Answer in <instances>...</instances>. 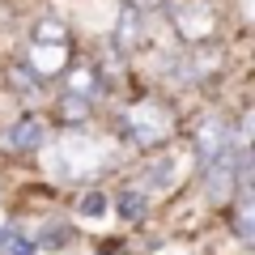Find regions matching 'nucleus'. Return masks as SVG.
Wrapping results in <instances>:
<instances>
[{
  "instance_id": "f257e3e1",
  "label": "nucleus",
  "mask_w": 255,
  "mask_h": 255,
  "mask_svg": "<svg viewBox=\"0 0 255 255\" xmlns=\"http://www.w3.org/2000/svg\"><path fill=\"white\" fill-rule=\"evenodd\" d=\"M47 174L60 183H81V179H94V174L102 170V162H107V153H102L98 140H90L81 132V128H68V132H60V136L47 145Z\"/></svg>"
},
{
  "instance_id": "f03ea898",
  "label": "nucleus",
  "mask_w": 255,
  "mask_h": 255,
  "mask_svg": "<svg viewBox=\"0 0 255 255\" xmlns=\"http://www.w3.org/2000/svg\"><path fill=\"white\" fill-rule=\"evenodd\" d=\"M124 132L132 140H136L140 149H153V145H166V140L174 136V115L162 107L157 98H140V102H132V107L124 111Z\"/></svg>"
},
{
  "instance_id": "7ed1b4c3",
  "label": "nucleus",
  "mask_w": 255,
  "mask_h": 255,
  "mask_svg": "<svg viewBox=\"0 0 255 255\" xmlns=\"http://www.w3.org/2000/svg\"><path fill=\"white\" fill-rule=\"evenodd\" d=\"M170 21H174V30H179V38L187 47H204L217 34V13H213L209 0H174Z\"/></svg>"
},
{
  "instance_id": "20e7f679",
  "label": "nucleus",
  "mask_w": 255,
  "mask_h": 255,
  "mask_svg": "<svg viewBox=\"0 0 255 255\" xmlns=\"http://www.w3.org/2000/svg\"><path fill=\"white\" fill-rule=\"evenodd\" d=\"M196 157H200L204 170L226 162V157H234V136H230V124L221 115L200 119V128H196Z\"/></svg>"
},
{
  "instance_id": "39448f33",
  "label": "nucleus",
  "mask_w": 255,
  "mask_h": 255,
  "mask_svg": "<svg viewBox=\"0 0 255 255\" xmlns=\"http://www.w3.org/2000/svg\"><path fill=\"white\" fill-rule=\"evenodd\" d=\"M68 64V43H30L26 51V68L38 77H55Z\"/></svg>"
},
{
  "instance_id": "423d86ee",
  "label": "nucleus",
  "mask_w": 255,
  "mask_h": 255,
  "mask_svg": "<svg viewBox=\"0 0 255 255\" xmlns=\"http://www.w3.org/2000/svg\"><path fill=\"white\" fill-rule=\"evenodd\" d=\"M140 26H145L140 4H119V17H115V47H136V43H140Z\"/></svg>"
},
{
  "instance_id": "0eeeda50",
  "label": "nucleus",
  "mask_w": 255,
  "mask_h": 255,
  "mask_svg": "<svg viewBox=\"0 0 255 255\" xmlns=\"http://www.w3.org/2000/svg\"><path fill=\"white\" fill-rule=\"evenodd\" d=\"M9 140H13V149H38V145H47V136H43V124H38L34 115L17 119V128L9 132Z\"/></svg>"
},
{
  "instance_id": "6e6552de",
  "label": "nucleus",
  "mask_w": 255,
  "mask_h": 255,
  "mask_svg": "<svg viewBox=\"0 0 255 255\" xmlns=\"http://www.w3.org/2000/svg\"><path fill=\"white\" fill-rule=\"evenodd\" d=\"M111 204H115V213L124 221H140V217H145V209H149V196H145V191H119Z\"/></svg>"
},
{
  "instance_id": "1a4fd4ad",
  "label": "nucleus",
  "mask_w": 255,
  "mask_h": 255,
  "mask_svg": "<svg viewBox=\"0 0 255 255\" xmlns=\"http://www.w3.org/2000/svg\"><path fill=\"white\" fill-rule=\"evenodd\" d=\"M34 43H68V30H64V21L43 17V21L34 26Z\"/></svg>"
},
{
  "instance_id": "9d476101",
  "label": "nucleus",
  "mask_w": 255,
  "mask_h": 255,
  "mask_svg": "<svg viewBox=\"0 0 255 255\" xmlns=\"http://www.w3.org/2000/svg\"><path fill=\"white\" fill-rule=\"evenodd\" d=\"M60 115L68 119V124H77V119H85V115H90V98H85V94H73V90H68V98L60 102Z\"/></svg>"
},
{
  "instance_id": "9b49d317",
  "label": "nucleus",
  "mask_w": 255,
  "mask_h": 255,
  "mask_svg": "<svg viewBox=\"0 0 255 255\" xmlns=\"http://www.w3.org/2000/svg\"><path fill=\"white\" fill-rule=\"evenodd\" d=\"M68 90H73V94H85V98H90V94L98 90V73H94V68H77V73L68 77Z\"/></svg>"
},
{
  "instance_id": "f8f14e48",
  "label": "nucleus",
  "mask_w": 255,
  "mask_h": 255,
  "mask_svg": "<svg viewBox=\"0 0 255 255\" xmlns=\"http://www.w3.org/2000/svg\"><path fill=\"white\" fill-rule=\"evenodd\" d=\"M243 196H238V204H234V226H238V234L243 238H251V196H247V187H238Z\"/></svg>"
},
{
  "instance_id": "ddd939ff",
  "label": "nucleus",
  "mask_w": 255,
  "mask_h": 255,
  "mask_svg": "<svg viewBox=\"0 0 255 255\" xmlns=\"http://www.w3.org/2000/svg\"><path fill=\"white\" fill-rule=\"evenodd\" d=\"M0 251H4V255H34V243H30V238H21V234H9V230H4V234H0Z\"/></svg>"
},
{
  "instance_id": "4468645a",
  "label": "nucleus",
  "mask_w": 255,
  "mask_h": 255,
  "mask_svg": "<svg viewBox=\"0 0 255 255\" xmlns=\"http://www.w3.org/2000/svg\"><path fill=\"white\" fill-rule=\"evenodd\" d=\"M107 209H111V196H102V191H90V196L81 200V213H85V217H94V221L107 217Z\"/></svg>"
}]
</instances>
